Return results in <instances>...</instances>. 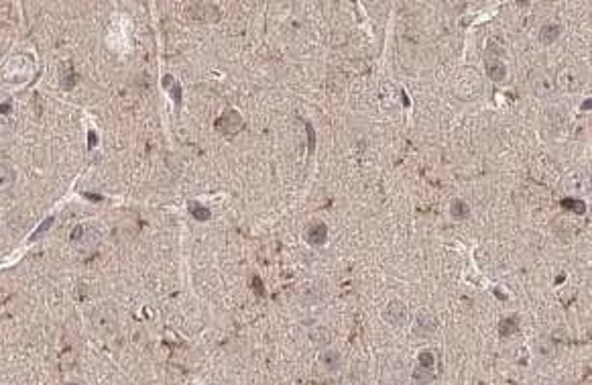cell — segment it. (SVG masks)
Listing matches in <instances>:
<instances>
[{
    "instance_id": "6da1fadb",
    "label": "cell",
    "mask_w": 592,
    "mask_h": 385,
    "mask_svg": "<svg viewBox=\"0 0 592 385\" xmlns=\"http://www.w3.org/2000/svg\"><path fill=\"white\" fill-rule=\"evenodd\" d=\"M185 15L189 21H195V23H216L220 19V9L218 5H212V3H191L187 5Z\"/></svg>"
},
{
    "instance_id": "7a4b0ae2",
    "label": "cell",
    "mask_w": 592,
    "mask_h": 385,
    "mask_svg": "<svg viewBox=\"0 0 592 385\" xmlns=\"http://www.w3.org/2000/svg\"><path fill=\"white\" fill-rule=\"evenodd\" d=\"M242 126H244L242 116H240L236 110H232V108L226 110V112L216 120V131L222 133V135H226V137H232V135L240 133Z\"/></svg>"
},
{
    "instance_id": "3957f363",
    "label": "cell",
    "mask_w": 592,
    "mask_h": 385,
    "mask_svg": "<svg viewBox=\"0 0 592 385\" xmlns=\"http://www.w3.org/2000/svg\"><path fill=\"white\" fill-rule=\"evenodd\" d=\"M383 318L389 322V324H395V326H401L407 318H409V312H407V306L401 302V300H393L387 304V308L383 310Z\"/></svg>"
},
{
    "instance_id": "277c9868",
    "label": "cell",
    "mask_w": 592,
    "mask_h": 385,
    "mask_svg": "<svg viewBox=\"0 0 592 385\" xmlns=\"http://www.w3.org/2000/svg\"><path fill=\"white\" fill-rule=\"evenodd\" d=\"M326 238H328V228H326L324 222H314V224L308 228V232H306V240H308L310 245H314V247L324 245V243H326Z\"/></svg>"
},
{
    "instance_id": "5b68a950",
    "label": "cell",
    "mask_w": 592,
    "mask_h": 385,
    "mask_svg": "<svg viewBox=\"0 0 592 385\" xmlns=\"http://www.w3.org/2000/svg\"><path fill=\"white\" fill-rule=\"evenodd\" d=\"M486 72H488L490 80H495V82H501L507 76V68L499 59H486Z\"/></svg>"
},
{
    "instance_id": "8992f818",
    "label": "cell",
    "mask_w": 592,
    "mask_h": 385,
    "mask_svg": "<svg viewBox=\"0 0 592 385\" xmlns=\"http://www.w3.org/2000/svg\"><path fill=\"white\" fill-rule=\"evenodd\" d=\"M421 330H423V334L435 330V318L431 314H427V312H421L417 316V320H415V332H421Z\"/></svg>"
},
{
    "instance_id": "52a82bcc",
    "label": "cell",
    "mask_w": 592,
    "mask_h": 385,
    "mask_svg": "<svg viewBox=\"0 0 592 385\" xmlns=\"http://www.w3.org/2000/svg\"><path fill=\"white\" fill-rule=\"evenodd\" d=\"M76 84H78V76L71 72V63L67 61V63L61 66V86L69 92V90H73Z\"/></svg>"
},
{
    "instance_id": "ba28073f",
    "label": "cell",
    "mask_w": 592,
    "mask_h": 385,
    "mask_svg": "<svg viewBox=\"0 0 592 385\" xmlns=\"http://www.w3.org/2000/svg\"><path fill=\"white\" fill-rule=\"evenodd\" d=\"M560 33H562V27L560 25H546L544 29H541V33H539V39H541V43L550 45V43H554L560 37Z\"/></svg>"
},
{
    "instance_id": "9c48e42d",
    "label": "cell",
    "mask_w": 592,
    "mask_h": 385,
    "mask_svg": "<svg viewBox=\"0 0 592 385\" xmlns=\"http://www.w3.org/2000/svg\"><path fill=\"white\" fill-rule=\"evenodd\" d=\"M189 214H191L195 220H200V222H206V220H210V216H212V212H210L206 206L197 204V202H189Z\"/></svg>"
},
{
    "instance_id": "30bf717a",
    "label": "cell",
    "mask_w": 592,
    "mask_h": 385,
    "mask_svg": "<svg viewBox=\"0 0 592 385\" xmlns=\"http://www.w3.org/2000/svg\"><path fill=\"white\" fill-rule=\"evenodd\" d=\"M15 183V171L9 165H0V191L13 187Z\"/></svg>"
},
{
    "instance_id": "8fae6325",
    "label": "cell",
    "mask_w": 592,
    "mask_h": 385,
    "mask_svg": "<svg viewBox=\"0 0 592 385\" xmlns=\"http://www.w3.org/2000/svg\"><path fill=\"white\" fill-rule=\"evenodd\" d=\"M517 328H519V318L509 316V318H503V322L499 326V332H501V336H511L513 332H517Z\"/></svg>"
},
{
    "instance_id": "7c38bea8",
    "label": "cell",
    "mask_w": 592,
    "mask_h": 385,
    "mask_svg": "<svg viewBox=\"0 0 592 385\" xmlns=\"http://www.w3.org/2000/svg\"><path fill=\"white\" fill-rule=\"evenodd\" d=\"M320 363H322V365H326V369L334 371V369H338V367H340V355H338L336 351H326V353H322V357H320Z\"/></svg>"
},
{
    "instance_id": "4fadbf2b",
    "label": "cell",
    "mask_w": 592,
    "mask_h": 385,
    "mask_svg": "<svg viewBox=\"0 0 592 385\" xmlns=\"http://www.w3.org/2000/svg\"><path fill=\"white\" fill-rule=\"evenodd\" d=\"M163 88H169V90H171L173 100H175V104L179 106V104H181V88H179V84H175V80H173L171 76H165V78H163Z\"/></svg>"
},
{
    "instance_id": "5bb4252c",
    "label": "cell",
    "mask_w": 592,
    "mask_h": 385,
    "mask_svg": "<svg viewBox=\"0 0 592 385\" xmlns=\"http://www.w3.org/2000/svg\"><path fill=\"white\" fill-rule=\"evenodd\" d=\"M419 367H421V369H425V371H433V367H435V357H433V351L425 349V351H421V353H419Z\"/></svg>"
},
{
    "instance_id": "9a60e30c",
    "label": "cell",
    "mask_w": 592,
    "mask_h": 385,
    "mask_svg": "<svg viewBox=\"0 0 592 385\" xmlns=\"http://www.w3.org/2000/svg\"><path fill=\"white\" fill-rule=\"evenodd\" d=\"M450 210H452V216H454V218H466V216L470 214V208H468V204H466V202H462V200H454Z\"/></svg>"
},
{
    "instance_id": "2e32d148",
    "label": "cell",
    "mask_w": 592,
    "mask_h": 385,
    "mask_svg": "<svg viewBox=\"0 0 592 385\" xmlns=\"http://www.w3.org/2000/svg\"><path fill=\"white\" fill-rule=\"evenodd\" d=\"M562 206L566 208V210H574L576 214H584L586 212V204L582 202V200H570V198H566L564 202H562Z\"/></svg>"
},
{
    "instance_id": "e0dca14e",
    "label": "cell",
    "mask_w": 592,
    "mask_h": 385,
    "mask_svg": "<svg viewBox=\"0 0 592 385\" xmlns=\"http://www.w3.org/2000/svg\"><path fill=\"white\" fill-rule=\"evenodd\" d=\"M53 222H55V218H53V216H49V218H45V220L41 222V226H39V228H37V230H35L33 234H31V240H37V238H41V236H43V234H45V232H47L49 228H51V226H53Z\"/></svg>"
},
{
    "instance_id": "ac0fdd59",
    "label": "cell",
    "mask_w": 592,
    "mask_h": 385,
    "mask_svg": "<svg viewBox=\"0 0 592 385\" xmlns=\"http://www.w3.org/2000/svg\"><path fill=\"white\" fill-rule=\"evenodd\" d=\"M314 341H316V343H330V332L324 330V328L316 330V332H314Z\"/></svg>"
},
{
    "instance_id": "d6986e66",
    "label": "cell",
    "mask_w": 592,
    "mask_h": 385,
    "mask_svg": "<svg viewBox=\"0 0 592 385\" xmlns=\"http://www.w3.org/2000/svg\"><path fill=\"white\" fill-rule=\"evenodd\" d=\"M306 129H308V137H310V151H314V126L308 122Z\"/></svg>"
},
{
    "instance_id": "ffe728a7",
    "label": "cell",
    "mask_w": 592,
    "mask_h": 385,
    "mask_svg": "<svg viewBox=\"0 0 592 385\" xmlns=\"http://www.w3.org/2000/svg\"><path fill=\"white\" fill-rule=\"evenodd\" d=\"M88 139H90V141H88V149H94V147H96V133L90 131V133H88Z\"/></svg>"
},
{
    "instance_id": "44dd1931",
    "label": "cell",
    "mask_w": 592,
    "mask_h": 385,
    "mask_svg": "<svg viewBox=\"0 0 592 385\" xmlns=\"http://www.w3.org/2000/svg\"><path fill=\"white\" fill-rule=\"evenodd\" d=\"M82 234H84V226H76L73 232H71V238H73V240H80Z\"/></svg>"
},
{
    "instance_id": "7402d4cb",
    "label": "cell",
    "mask_w": 592,
    "mask_h": 385,
    "mask_svg": "<svg viewBox=\"0 0 592 385\" xmlns=\"http://www.w3.org/2000/svg\"><path fill=\"white\" fill-rule=\"evenodd\" d=\"M0 112H3V114L11 112V104H3V106H0Z\"/></svg>"
},
{
    "instance_id": "603a6c76",
    "label": "cell",
    "mask_w": 592,
    "mask_h": 385,
    "mask_svg": "<svg viewBox=\"0 0 592 385\" xmlns=\"http://www.w3.org/2000/svg\"><path fill=\"white\" fill-rule=\"evenodd\" d=\"M86 198H90V200H94V202L100 200V196H94V194H86Z\"/></svg>"
},
{
    "instance_id": "cb8c5ba5",
    "label": "cell",
    "mask_w": 592,
    "mask_h": 385,
    "mask_svg": "<svg viewBox=\"0 0 592 385\" xmlns=\"http://www.w3.org/2000/svg\"><path fill=\"white\" fill-rule=\"evenodd\" d=\"M69 385H78V383H69Z\"/></svg>"
}]
</instances>
